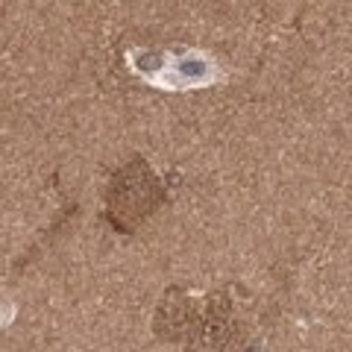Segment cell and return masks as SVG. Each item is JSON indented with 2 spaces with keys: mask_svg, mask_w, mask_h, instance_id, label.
<instances>
[{
  "mask_svg": "<svg viewBox=\"0 0 352 352\" xmlns=\"http://www.w3.org/2000/svg\"><path fill=\"white\" fill-rule=\"evenodd\" d=\"M15 311H18V308H15L12 302H3V305H0V326H9V323H12V320H15Z\"/></svg>",
  "mask_w": 352,
  "mask_h": 352,
  "instance_id": "cell-2",
  "label": "cell"
},
{
  "mask_svg": "<svg viewBox=\"0 0 352 352\" xmlns=\"http://www.w3.org/2000/svg\"><path fill=\"white\" fill-rule=\"evenodd\" d=\"M126 65L144 82L156 88H168V91L206 88L226 76L217 59L203 50H162V53L132 50L126 56Z\"/></svg>",
  "mask_w": 352,
  "mask_h": 352,
  "instance_id": "cell-1",
  "label": "cell"
}]
</instances>
